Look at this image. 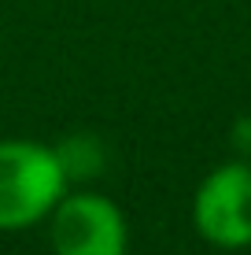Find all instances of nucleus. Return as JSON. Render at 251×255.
I'll return each instance as SVG.
<instances>
[{"mask_svg": "<svg viewBox=\"0 0 251 255\" xmlns=\"http://www.w3.org/2000/svg\"><path fill=\"white\" fill-rule=\"evenodd\" d=\"M67 178L52 148L33 140H0V230L33 226L59 204Z\"/></svg>", "mask_w": 251, "mask_h": 255, "instance_id": "f257e3e1", "label": "nucleus"}, {"mask_svg": "<svg viewBox=\"0 0 251 255\" xmlns=\"http://www.w3.org/2000/svg\"><path fill=\"white\" fill-rule=\"evenodd\" d=\"M56 255H126V218L107 196L78 192L52 207Z\"/></svg>", "mask_w": 251, "mask_h": 255, "instance_id": "f03ea898", "label": "nucleus"}, {"mask_svg": "<svg viewBox=\"0 0 251 255\" xmlns=\"http://www.w3.org/2000/svg\"><path fill=\"white\" fill-rule=\"evenodd\" d=\"M196 230L218 248H248L251 244V166L229 163L207 174L196 192Z\"/></svg>", "mask_w": 251, "mask_h": 255, "instance_id": "7ed1b4c3", "label": "nucleus"}, {"mask_svg": "<svg viewBox=\"0 0 251 255\" xmlns=\"http://www.w3.org/2000/svg\"><path fill=\"white\" fill-rule=\"evenodd\" d=\"M52 155H56L59 170H63L67 181H89L96 178V174L103 170V163H107V148H103L100 137L92 133H71L63 137L56 148H52Z\"/></svg>", "mask_w": 251, "mask_h": 255, "instance_id": "20e7f679", "label": "nucleus"}]
</instances>
